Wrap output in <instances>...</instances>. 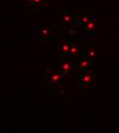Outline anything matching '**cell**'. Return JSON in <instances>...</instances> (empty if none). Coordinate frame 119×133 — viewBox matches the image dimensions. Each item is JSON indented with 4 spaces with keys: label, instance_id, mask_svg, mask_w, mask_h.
<instances>
[{
    "label": "cell",
    "instance_id": "6da1fadb",
    "mask_svg": "<svg viewBox=\"0 0 119 133\" xmlns=\"http://www.w3.org/2000/svg\"><path fill=\"white\" fill-rule=\"evenodd\" d=\"M79 80H80V83L82 85H85V84H88L92 82L94 80V75L92 73H84L82 75H80V77H79Z\"/></svg>",
    "mask_w": 119,
    "mask_h": 133
},
{
    "label": "cell",
    "instance_id": "7a4b0ae2",
    "mask_svg": "<svg viewBox=\"0 0 119 133\" xmlns=\"http://www.w3.org/2000/svg\"><path fill=\"white\" fill-rule=\"evenodd\" d=\"M90 66H92V61L82 59V60L79 61V63H78V70L81 71V72L86 71Z\"/></svg>",
    "mask_w": 119,
    "mask_h": 133
},
{
    "label": "cell",
    "instance_id": "3957f363",
    "mask_svg": "<svg viewBox=\"0 0 119 133\" xmlns=\"http://www.w3.org/2000/svg\"><path fill=\"white\" fill-rule=\"evenodd\" d=\"M72 70V64L69 60H65L62 64V66H61V71L63 73H70Z\"/></svg>",
    "mask_w": 119,
    "mask_h": 133
},
{
    "label": "cell",
    "instance_id": "277c9868",
    "mask_svg": "<svg viewBox=\"0 0 119 133\" xmlns=\"http://www.w3.org/2000/svg\"><path fill=\"white\" fill-rule=\"evenodd\" d=\"M85 27H86V31L87 32H94V30H96V22L94 21H89L86 25H85Z\"/></svg>",
    "mask_w": 119,
    "mask_h": 133
},
{
    "label": "cell",
    "instance_id": "5b68a950",
    "mask_svg": "<svg viewBox=\"0 0 119 133\" xmlns=\"http://www.w3.org/2000/svg\"><path fill=\"white\" fill-rule=\"evenodd\" d=\"M60 79H61V74H58V73H54V74H52V75L50 76V78H49L50 82L54 83V84H56V83L60 81Z\"/></svg>",
    "mask_w": 119,
    "mask_h": 133
},
{
    "label": "cell",
    "instance_id": "8992f818",
    "mask_svg": "<svg viewBox=\"0 0 119 133\" xmlns=\"http://www.w3.org/2000/svg\"><path fill=\"white\" fill-rule=\"evenodd\" d=\"M70 48H71V45L69 43H63L61 46V50L63 52V54H66L68 52H70Z\"/></svg>",
    "mask_w": 119,
    "mask_h": 133
},
{
    "label": "cell",
    "instance_id": "52a82bcc",
    "mask_svg": "<svg viewBox=\"0 0 119 133\" xmlns=\"http://www.w3.org/2000/svg\"><path fill=\"white\" fill-rule=\"evenodd\" d=\"M89 21H90V15H88V14H84L81 16L80 18V21H79V23L82 24V25H86Z\"/></svg>",
    "mask_w": 119,
    "mask_h": 133
},
{
    "label": "cell",
    "instance_id": "ba28073f",
    "mask_svg": "<svg viewBox=\"0 0 119 133\" xmlns=\"http://www.w3.org/2000/svg\"><path fill=\"white\" fill-rule=\"evenodd\" d=\"M78 50H79L78 45L77 44H72L71 45V48H70V54L71 55H76L77 52H78Z\"/></svg>",
    "mask_w": 119,
    "mask_h": 133
},
{
    "label": "cell",
    "instance_id": "9c48e42d",
    "mask_svg": "<svg viewBox=\"0 0 119 133\" xmlns=\"http://www.w3.org/2000/svg\"><path fill=\"white\" fill-rule=\"evenodd\" d=\"M86 55L89 56V58H92V59L96 56V50H94V46L90 47V48L88 49V51L86 52Z\"/></svg>",
    "mask_w": 119,
    "mask_h": 133
},
{
    "label": "cell",
    "instance_id": "30bf717a",
    "mask_svg": "<svg viewBox=\"0 0 119 133\" xmlns=\"http://www.w3.org/2000/svg\"><path fill=\"white\" fill-rule=\"evenodd\" d=\"M63 20H64V23L65 24H70L71 23V14L70 13H65Z\"/></svg>",
    "mask_w": 119,
    "mask_h": 133
},
{
    "label": "cell",
    "instance_id": "8fae6325",
    "mask_svg": "<svg viewBox=\"0 0 119 133\" xmlns=\"http://www.w3.org/2000/svg\"><path fill=\"white\" fill-rule=\"evenodd\" d=\"M50 32V29H41V34L42 35H46Z\"/></svg>",
    "mask_w": 119,
    "mask_h": 133
}]
</instances>
